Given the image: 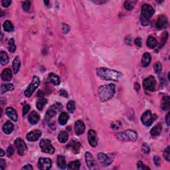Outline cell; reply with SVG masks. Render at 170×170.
Listing matches in <instances>:
<instances>
[{
  "label": "cell",
  "instance_id": "42",
  "mask_svg": "<svg viewBox=\"0 0 170 170\" xmlns=\"http://www.w3.org/2000/svg\"><path fill=\"white\" fill-rule=\"evenodd\" d=\"M31 7V2L29 1H24L22 2V7L25 11H29Z\"/></svg>",
  "mask_w": 170,
  "mask_h": 170
},
{
  "label": "cell",
  "instance_id": "41",
  "mask_svg": "<svg viewBox=\"0 0 170 170\" xmlns=\"http://www.w3.org/2000/svg\"><path fill=\"white\" fill-rule=\"evenodd\" d=\"M124 6L125 7V9L128 11H131L132 9L134 8V3H133L132 1H126L124 2Z\"/></svg>",
  "mask_w": 170,
  "mask_h": 170
},
{
  "label": "cell",
  "instance_id": "44",
  "mask_svg": "<svg viewBox=\"0 0 170 170\" xmlns=\"http://www.w3.org/2000/svg\"><path fill=\"white\" fill-rule=\"evenodd\" d=\"M110 126H111V128L113 130H116L119 129L122 126V124H121V122H120V121H116V122H112Z\"/></svg>",
  "mask_w": 170,
  "mask_h": 170
},
{
  "label": "cell",
  "instance_id": "14",
  "mask_svg": "<svg viewBox=\"0 0 170 170\" xmlns=\"http://www.w3.org/2000/svg\"><path fill=\"white\" fill-rule=\"evenodd\" d=\"M88 141L92 147H96L98 144V136L95 130H89L88 132Z\"/></svg>",
  "mask_w": 170,
  "mask_h": 170
},
{
  "label": "cell",
  "instance_id": "26",
  "mask_svg": "<svg viewBox=\"0 0 170 170\" xmlns=\"http://www.w3.org/2000/svg\"><path fill=\"white\" fill-rule=\"evenodd\" d=\"M146 45L150 49H154L157 45V39L154 36L149 35L146 41Z\"/></svg>",
  "mask_w": 170,
  "mask_h": 170
},
{
  "label": "cell",
  "instance_id": "43",
  "mask_svg": "<svg viewBox=\"0 0 170 170\" xmlns=\"http://www.w3.org/2000/svg\"><path fill=\"white\" fill-rule=\"evenodd\" d=\"M164 157L167 161H170V147L167 146L164 151Z\"/></svg>",
  "mask_w": 170,
  "mask_h": 170
},
{
  "label": "cell",
  "instance_id": "20",
  "mask_svg": "<svg viewBox=\"0 0 170 170\" xmlns=\"http://www.w3.org/2000/svg\"><path fill=\"white\" fill-rule=\"evenodd\" d=\"M48 80L54 86H59L61 84V78L56 74L51 73L48 75Z\"/></svg>",
  "mask_w": 170,
  "mask_h": 170
},
{
  "label": "cell",
  "instance_id": "15",
  "mask_svg": "<svg viewBox=\"0 0 170 170\" xmlns=\"http://www.w3.org/2000/svg\"><path fill=\"white\" fill-rule=\"evenodd\" d=\"M156 26L157 29H166L168 26V20L166 16L164 15H161L158 17L157 20L156 21Z\"/></svg>",
  "mask_w": 170,
  "mask_h": 170
},
{
  "label": "cell",
  "instance_id": "3",
  "mask_svg": "<svg viewBox=\"0 0 170 170\" xmlns=\"http://www.w3.org/2000/svg\"><path fill=\"white\" fill-rule=\"evenodd\" d=\"M118 140L124 142H135L138 138V133L132 130H127L122 132H119L116 134Z\"/></svg>",
  "mask_w": 170,
  "mask_h": 170
},
{
  "label": "cell",
  "instance_id": "25",
  "mask_svg": "<svg viewBox=\"0 0 170 170\" xmlns=\"http://www.w3.org/2000/svg\"><path fill=\"white\" fill-rule=\"evenodd\" d=\"M2 130H3L5 134H10L13 131L14 126L10 121H7L4 124L3 128H2Z\"/></svg>",
  "mask_w": 170,
  "mask_h": 170
},
{
  "label": "cell",
  "instance_id": "36",
  "mask_svg": "<svg viewBox=\"0 0 170 170\" xmlns=\"http://www.w3.org/2000/svg\"><path fill=\"white\" fill-rule=\"evenodd\" d=\"M14 89V86L13 84H3L1 86V93L4 94L7 91H11Z\"/></svg>",
  "mask_w": 170,
  "mask_h": 170
},
{
  "label": "cell",
  "instance_id": "46",
  "mask_svg": "<svg viewBox=\"0 0 170 170\" xmlns=\"http://www.w3.org/2000/svg\"><path fill=\"white\" fill-rule=\"evenodd\" d=\"M137 168L138 169H150L149 167H147L143 162L140 161L137 163Z\"/></svg>",
  "mask_w": 170,
  "mask_h": 170
},
{
  "label": "cell",
  "instance_id": "57",
  "mask_svg": "<svg viewBox=\"0 0 170 170\" xmlns=\"http://www.w3.org/2000/svg\"><path fill=\"white\" fill-rule=\"evenodd\" d=\"M23 169H29V170H31V169H33V167L31 164H28L26 165V166H25L24 167H23Z\"/></svg>",
  "mask_w": 170,
  "mask_h": 170
},
{
  "label": "cell",
  "instance_id": "45",
  "mask_svg": "<svg viewBox=\"0 0 170 170\" xmlns=\"http://www.w3.org/2000/svg\"><path fill=\"white\" fill-rule=\"evenodd\" d=\"M142 152L145 153L146 154H148L150 152V147L148 145L146 144V143H144V144H142Z\"/></svg>",
  "mask_w": 170,
  "mask_h": 170
},
{
  "label": "cell",
  "instance_id": "10",
  "mask_svg": "<svg viewBox=\"0 0 170 170\" xmlns=\"http://www.w3.org/2000/svg\"><path fill=\"white\" fill-rule=\"evenodd\" d=\"M85 157L86 163H87L88 169L90 170H95V169H98L97 162H96L94 156H92V154H91L90 152H86Z\"/></svg>",
  "mask_w": 170,
  "mask_h": 170
},
{
  "label": "cell",
  "instance_id": "37",
  "mask_svg": "<svg viewBox=\"0 0 170 170\" xmlns=\"http://www.w3.org/2000/svg\"><path fill=\"white\" fill-rule=\"evenodd\" d=\"M8 49L9 51V52L11 53H13L16 50V43H15V41L13 39H9V41L8 42Z\"/></svg>",
  "mask_w": 170,
  "mask_h": 170
},
{
  "label": "cell",
  "instance_id": "40",
  "mask_svg": "<svg viewBox=\"0 0 170 170\" xmlns=\"http://www.w3.org/2000/svg\"><path fill=\"white\" fill-rule=\"evenodd\" d=\"M154 72L156 73L157 75H159L162 72V63L160 62H157L154 66Z\"/></svg>",
  "mask_w": 170,
  "mask_h": 170
},
{
  "label": "cell",
  "instance_id": "19",
  "mask_svg": "<svg viewBox=\"0 0 170 170\" xmlns=\"http://www.w3.org/2000/svg\"><path fill=\"white\" fill-rule=\"evenodd\" d=\"M12 71L9 68H5V69L2 71L1 74V78L2 80L6 81V82H9L12 79Z\"/></svg>",
  "mask_w": 170,
  "mask_h": 170
},
{
  "label": "cell",
  "instance_id": "49",
  "mask_svg": "<svg viewBox=\"0 0 170 170\" xmlns=\"http://www.w3.org/2000/svg\"><path fill=\"white\" fill-rule=\"evenodd\" d=\"M154 164L156 165V166H159L160 165H161L162 163V161H161V159H160V157L157 156H154Z\"/></svg>",
  "mask_w": 170,
  "mask_h": 170
},
{
  "label": "cell",
  "instance_id": "22",
  "mask_svg": "<svg viewBox=\"0 0 170 170\" xmlns=\"http://www.w3.org/2000/svg\"><path fill=\"white\" fill-rule=\"evenodd\" d=\"M6 114L11 120L14 122H17L18 120V116L16 110L12 107H8L6 109Z\"/></svg>",
  "mask_w": 170,
  "mask_h": 170
},
{
  "label": "cell",
  "instance_id": "59",
  "mask_svg": "<svg viewBox=\"0 0 170 170\" xmlns=\"http://www.w3.org/2000/svg\"><path fill=\"white\" fill-rule=\"evenodd\" d=\"M0 152H1V153H0V156H1V157L4 156L5 154H6V152L4 151V150L2 149V148H1V149H0Z\"/></svg>",
  "mask_w": 170,
  "mask_h": 170
},
{
  "label": "cell",
  "instance_id": "8",
  "mask_svg": "<svg viewBox=\"0 0 170 170\" xmlns=\"http://www.w3.org/2000/svg\"><path fill=\"white\" fill-rule=\"evenodd\" d=\"M41 151L49 154H53L55 152V148L53 146L51 140L47 139H42L39 143Z\"/></svg>",
  "mask_w": 170,
  "mask_h": 170
},
{
  "label": "cell",
  "instance_id": "13",
  "mask_svg": "<svg viewBox=\"0 0 170 170\" xmlns=\"http://www.w3.org/2000/svg\"><path fill=\"white\" fill-rule=\"evenodd\" d=\"M38 169L41 170H48L51 168L52 161L47 157H40L38 161Z\"/></svg>",
  "mask_w": 170,
  "mask_h": 170
},
{
  "label": "cell",
  "instance_id": "24",
  "mask_svg": "<svg viewBox=\"0 0 170 170\" xmlns=\"http://www.w3.org/2000/svg\"><path fill=\"white\" fill-rule=\"evenodd\" d=\"M152 61V56L149 53H145L142 56V65L143 67H147L150 65Z\"/></svg>",
  "mask_w": 170,
  "mask_h": 170
},
{
  "label": "cell",
  "instance_id": "53",
  "mask_svg": "<svg viewBox=\"0 0 170 170\" xmlns=\"http://www.w3.org/2000/svg\"><path fill=\"white\" fill-rule=\"evenodd\" d=\"M134 43L135 44V45L138 47H142V40L140 37H138L135 39Z\"/></svg>",
  "mask_w": 170,
  "mask_h": 170
},
{
  "label": "cell",
  "instance_id": "48",
  "mask_svg": "<svg viewBox=\"0 0 170 170\" xmlns=\"http://www.w3.org/2000/svg\"><path fill=\"white\" fill-rule=\"evenodd\" d=\"M14 153V149L12 146H9L7 147V156L8 157H11V156H13Z\"/></svg>",
  "mask_w": 170,
  "mask_h": 170
},
{
  "label": "cell",
  "instance_id": "16",
  "mask_svg": "<svg viewBox=\"0 0 170 170\" xmlns=\"http://www.w3.org/2000/svg\"><path fill=\"white\" fill-rule=\"evenodd\" d=\"M42 132L39 130H34L26 135V138L29 142H35L41 136Z\"/></svg>",
  "mask_w": 170,
  "mask_h": 170
},
{
  "label": "cell",
  "instance_id": "52",
  "mask_svg": "<svg viewBox=\"0 0 170 170\" xmlns=\"http://www.w3.org/2000/svg\"><path fill=\"white\" fill-rule=\"evenodd\" d=\"M59 95H60L61 97L67 98L68 97V93L64 89H61L59 90Z\"/></svg>",
  "mask_w": 170,
  "mask_h": 170
},
{
  "label": "cell",
  "instance_id": "27",
  "mask_svg": "<svg viewBox=\"0 0 170 170\" xmlns=\"http://www.w3.org/2000/svg\"><path fill=\"white\" fill-rule=\"evenodd\" d=\"M68 119H69V116H68L67 113L63 112H61L60 115L59 116L58 121L61 125L64 126L67 123Z\"/></svg>",
  "mask_w": 170,
  "mask_h": 170
},
{
  "label": "cell",
  "instance_id": "55",
  "mask_svg": "<svg viewBox=\"0 0 170 170\" xmlns=\"http://www.w3.org/2000/svg\"><path fill=\"white\" fill-rule=\"evenodd\" d=\"M134 89L136 90L137 92H139V90L140 89V86L138 83H134Z\"/></svg>",
  "mask_w": 170,
  "mask_h": 170
},
{
  "label": "cell",
  "instance_id": "35",
  "mask_svg": "<svg viewBox=\"0 0 170 170\" xmlns=\"http://www.w3.org/2000/svg\"><path fill=\"white\" fill-rule=\"evenodd\" d=\"M3 28L5 31L6 32H12L14 30V27L13 24L9 20H6L3 24Z\"/></svg>",
  "mask_w": 170,
  "mask_h": 170
},
{
  "label": "cell",
  "instance_id": "28",
  "mask_svg": "<svg viewBox=\"0 0 170 170\" xmlns=\"http://www.w3.org/2000/svg\"><path fill=\"white\" fill-rule=\"evenodd\" d=\"M56 165L60 169H65L66 167V160L65 157L63 156H58L57 159H56Z\"/></svg>",
  "mask_w": 170,
  "mask_h": 170
},
{
  "label": "cell",
  "instance_id": "5",
  "mask_svg": "<svg viewBox=\"0 0 170 170\" xmlns=\"http://www.w3.org/2000/svg\"><path fill=\"white\" fill-rule=\"evenodd\" d=\"M115 157V153H112V154H106L104 153L100 152L98 154V159L99 160L100 164L102 165V166L107 167L110 166L113 161H114Z\"/></svg>",
  "mask_w": 170,
  "mask_h": 170
},
{
  "label": "cell",
  "instance_id": "30",
  "mask_svg": "<svg viewBox=\"0 0 170 170\" xmlns=\"http://www.w3.org/2000/svg\"><path fill=\"white\" fill-rule=\"evenodd\" d=\"M12 66H13V71L14 74L18 73L21 66V61L20 59L19 58V56H16V57L14 59Z\"/></svg>",
  "mask_w": 170,
  "mask_h": 170
},
{
  "label": "cell",
  "instance_id": "54",
  "mask_svg": "<svg viewBox=\"0 0 170 170\" xmlns=\"http://www.w3.org/2000/svg\"><path fill=\"white\" fill-rule=\"evenodd\" d=\"M6 167V161L4 159H1L0 160V169H4Z\"/></svg>",
  "mask_w": 170,
  "mask_h": 170
},
{
  "label": "cell",
  "instance_id": "31",
  "mask_svg": "<svg viewBox=\"0 0 170 170\" xmlns=\"http://www.w3.org/2000/svg\"><path fill=\"white\" fill-rule=\"evenodd\" d=\"M9 56L6 51H1L0 52V62L1 65H6L9 63Z\"/></svg>",
  "mask_w": 170,
  "mask_h": 170
},
{
  "label": "cell",
  "instance_id": "9",
  "mask_svg": "<svg viewBox=\"0 0 170 170\" xmlns=\"http://www.w3.org/2000/svg\"><path fill=\"white\" fill-rule=\"evenodd\" d=\"M63 108V105L60 102L55 103V104L51 106V107L47 110L45 114V119L50 120L53 118L57 113L61 111Z\"/></svg>",
  "mask_w": 170,
  "mask_h": 170
},
{
  "label": "cell",
  "instance_id": "38",
  "mask_svg": "<svg viewBox=\"0 0 170 170\" xmlns=\"http://www.w3.org/2000/svg\"><path fill=\"white\" fill-rule=\"evenodd\" d=\"M168 39V33L167 31L164 32V33L162 35V37H161V43H160V45H159V49L162 48L165 44H166V41Z\"/></svg>",
  "mask_w": 170,
  "mask_h": 170
},
{
  "label": "cell",
  "instance_id": "1",
  "mask_svg": "<svg viewBox=\"0 0 170 170\" xmlns=\"http://www.w3.org/2000/svg\"><path fill=\"white\" fill-rule=\"evenodd\" d=\"M97 74L100 78L105 80L118 81L122 76V73L119 71L105 67L97 68Z\"/></svg>",
  "mask_w": 170,
  "mask_h": 170
},
{
  "label": "cell",
  "instance_id": "23",
  "mask_svg": "<svg viewBox=\"0 0 170 170\" xmlns=\"http://www.w3.org/2000/svg\"><path fill=\"white\" fill-rule=\"evenodd\" d=\"M161 108L164 111L168 110L170 108V99L169 96H164L162 98V102H161Z\"/></svg>",
  "mask_w": 170,
  "mask_h": 170
},
{
  "label": "cell",
  "instance_id": "6",
  "mask_svg": "<svg viewBox=\"0 0 170 170\" xmlns=\"http://www.w3.org/2000/svg\"><path fill=\"white\" fill-rule=\"evenodd\" d=\"M40 85V80L39 78L37 76H34L32 79V82L30 83V85L28 86L27 89L25 91V95L27 97H30L35 92V91L37 90V88L39 87Z\"/></svg>",
  "mask_w": 170,
  "mask_h": 170
},
{
  "label": "cell",
  "instance_id": "18",
  "mask_svg": "<svg viewBox=\"0 0 170 170\" xmlns=\"http://www.w3.org/2000/svg\"><path fill=\"white\" fill-rule=\"evenodd\" d=\"M86 130V126L85 123L82 120H78L75 124V132L76 135H80L85 132Z\"/></svg>",
  "mask_w": 170,
  "mask_h": 170
},
{
  "label": "cell",
  "instance_id": "4",
  "mask_svg": "<svg viewBox=\"0 0 170 170\" xmlns=\"http://www.w3.org/2000/svg\"><path fill=\"white\" fill-rule=\"evenodd\" d=\"M154 9L150 5H143L141 9V21L143 25H144V23H147L154 14Z\"/></svg>",
  "mask_w": 170,
  "mask_h": 170
},
{
  "label": "cell",
  "instance_id": "21",
  "mask_svg": "<svg viewBox=\"0 0 170 170\" xmlns=\"http://www.w3.org/2000/svg\"><path fill=\"white\" fill-rule=\"evenodd\" d=\"M28 120L29 123L32 125L37 124L39 122V120H40V116H39L37 112H36L35 111H33L29 114L28 117Z\"/></svg>",
  "mask_w": 170,
  "mask_h": 170
},
{
  "label": "cell",
  "instance_id": "60",
  "mask_svg": "<svg viewBox=\"0 0 170 170\" xmlns=\"http://www.w3.org/2000/svg\"><path fill=\"white\" fill-rule=\"evenodd\" d=\"M43 93L41 92V91H39V92H38V94H37V96L39 97H43Z\"/></svg>",
  "mask_w": 170,
  "mask_h": 170
},
{
  "label": "cell",
  "instance_id": "12",
  "mask_svg": "<svg viewBox=\"0 0 170 170\" xmlns=\"http://www.w3.org/2000/svg\"><path fill=\"white\" fill-rule=\"evenodd\" d=\"M15 146H16L19 155L20 156H23L25 154V152L28 150V146L23 140L20 138H18L14 142Z\"/></svg>",
  "mask_w": 170,
  "mask_h": 170
},
{
  "label": "cell",
  "instance_id": "11",
  "mask_svg": "<svg viewBox=\"0 0 170 170\" xmlns=\"http://www.w3.org/2000/svg\"><path fill=\"white\" fill-rule=\"evenodd\" d=\"M156 82L153 76H150L145 78L143 81V86L145 89L149 91H154L156 89Z\"/></svg>",
  "mask_w": 170,
  "mask_h": 170
},
{
  "label": "cell",
  "instance_id": "58",
  "mask_svg": "<svg viewBox=\"0 0 170 170\" xmlns=\"http://www.w3.org/2000/svg\"><path fill=\"white\" fill-rule=\"evenodd\" d=\"M92 2L95 4H97V5H100V4H104L106 3V1H92Z\"/></svg>",
  "mask_w": 170,
  "mask_h": 170
},
{
  "label": "cell",
  "instance_id": "56",
  "mask_svg": "<svg viewBox=\"0 0 170 170\" xmlns=\"http://www.w3.org/2000/svg\"><path fill=\"white\" fill-rule=\"evenodd\" d=\"M169 116H170V113L168 112V114H167L166 117V122L167 123V126H169V124H170V120H169L170 117H169Z\"/></svg>",
  "mask_w": 170,
  "mask_h": 170
},
{
  "label": "cell",
  "instance_id": "34",
  "mask_svg": "<svg viewBox=\"0 0 170 170\" xmlns=\"http://www.w3.org/2000/svg\"><path fill=\"white\" fill-rule=\"evenodd\" d=\"M47 102H48V101L46 98H44L43 97L39 98V99L37 101V103H36L37 108L39 110H43V107H45V105L47 104Z\"/></svg>",
  "mask_w": 170,
  "mask_h": 170
},
{
  "label": "cell",
  "instance_id": "2",
  "mask_svg": "<svg viewBox=\"0 0 170 170\" xmlns=\"http://www.w3.org/2000/svg\"><path fill=\"white\" fill-rule=\"evenodd\" d=\"M116 92V86L114 84H108L100 86L98 88V94L102 102H106L114 97Z\"/></svg>",
  "mask_w": 170,
  "mask_h": 170
},
{
  "label": "cell",
  "instance_id": "29",
  "mask_svg": "<svg viewBox=\"0 0 170 170\" xmlns=\"http://www.w3.org/2000/svg\"><path fill=\"white\" fill-rule=\"evenodd\" d=\"M58 140L61 143H66L68 141V134L67 132L66 131H61L58 135Z\"/></svg>",
  "mask_w": 170,
  "mask_h": 170
},
{
  "label": "cell",
  "instance_id": "32",
  "mask_svg": "<svg viewBox=\"0 0 170 170\" xmlns=\"http://www.w3.org/2000/svg\"><path fill=\"white\" fill-rule=\"evenodd\" d=\"M162 130V124H158L155 126L154 128H152V130H150V134L154 136H157L161 134Z\"/></svg>",
  "mask_w": 170,
  "mask_h": 170
},
{
  "label": "cell",
  "instance_id": "47",
  "mask_svg": "<svg viewBox=\"0 0 170 170\" xmlns=\"http://www.w3.org/2000/svg\"><path fill=\"white\" fill-rule=\"evenodd\" d=\"M70 30H71V28L69 25H68L66 23L62 24V31L63 32V33H65V34L68 33V32L70 31Z\"/></svg>",
  "mask_w": 170,
  "mask_h": 170
},
{
  "label": "cell",
  "instance_id": "51",
  "mask_svg": "<svg viewBox=\"0 0 170 170\" xmlns=\"http://www.w3.org/2000/svg\"><path fill=\"white\" fill-rule=\"evenodd\" d=\"M29 110H30V106H29V104L25 105L23 108V115L25 116V114H28V112L29 111Z\"/></svg>",
  "mask_w": 170,
  "mask_h": 170
},
{
  "label": "cell",
  "instance_id": "39",
  "mask_svg": "<svg viewBox=\"0 0 170 170\" xmlns=\"http://www.w3.org/2000/svg\"><path fill=\"white\" fill-rule=\"evenodd\" d=\"M66 108L71 113H73L75 110V102L74 100H71L67 103Z\"/></svg>",
  "mask_w": 170,
  "mask_h": 170
},
{
  "label": "cell",
  "instance_id": "50",
  "mask_svg": "<svg viewBox=\"0 0 170 170\" xmlns=\"http://www.w3.org/2000/svg\"><path fill=\"white\" fill-rule=\"evenodd\" d=\"M11 4V0H3L1 1V5L4 7H8Z\"/></svg>",
  "mask_w": 170,
  "mask_h": 170
},
{
  "label": "cell",
  "instance_id": "7",
  "mask_svg": "<svg viewBox=\"0 0 170 170\" xmlns=\"http://www.w3.org/2000/svg\"><path fill=\"white\" fill-rule=\"evenodd\" d=\"M157 118V116L156 114H152L150 110H146L142 115L141 121L142 124L146 126H150Z\"/></svg>",
  "mask_w": 170,
  "mask_h": 170
},
{
  "label": "cell",
  "instance_id": "33",
  "mask_svg": "<svg viewBox=\"0 0 170 170\" xmlns=\"http://www.w3.org/2000/svg\"><path fill=\"white\" fill-rule=\"evenodd\" d=\"M80 162L78 160L71 162L67 165V168L71 170H78L80 169Z\"/></svg>",
  "mask_w": 170,
  "mask_h": 170
},
{
  "label": "cell",
  "instance_id": "17",
  "mask_svg": "<svg viewBox=\"0 0 170 170\" xmlns=\"http://www.w3.org/2000/svg\"><path fill=\"white\" fill-rule=\"evenodd\" d=\"M80 142L77 140H71V142L66 146V148L72 151L74 154H77L80 152Z\"/></svg>",
  "mask_w": 170,
  "mask_h": 170
},
{
  "label": "cell",
  "instance_id": "61",
  "mask_svg": "<svg viewBox=\"0 0 170 170\" xmlns=\"http://www.w3.org/2000/svg\"><path fill=\"white\" fill-rule=\"evenodd\" d=\"M44 3L45 4V6H47L48 5H49V1H44Z\"/></svg>",
  "mask_w": 170,
  "mask_h": 170
}]
</instances>
